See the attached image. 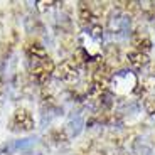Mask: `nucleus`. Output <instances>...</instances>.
<instances>
[{"label":"nucleus","instance_id":"f257e3e1","mask_svg":"<svg viewBox=\"0 0 155 155\" xmlns=\"http://www.w3.org/2000/svg\"><path fill=\"white\" fill-rule=\"evenodd\" d=\"M25 56L31 62V76L37 84L44 86L49 83V79L54 76L56 64L47 54L44 46L39 42H32L25 47Z\"/></svg>","mask_w":155,"mask_h":155},{"label":"nucleus","instance_id":"f03ea898","mask_svg":"<svg viewBox=\"0 0 155 155\" xmlns=\"http://www.w3.org/2000/svg\"><path fill=\"white\" fill-rule=\"evenodd\" d=\"M86 61H89L88 54L84 51H79L78 54H74L73 58H68L64 59L62 62H59L56 66L54 71V78H58L59 81L62 83H68V84H73L76 83L83 74V69L86 66Z\"/></svg>","mask_w":155,"mask_h":155},{"label":"nucleus","instance_id":"7ed1b4c3","mask_svg":"<svg viewBox=\"0 0 155 155\" xmlns=\"http://www.w3.org/2000/svg\"><path fill=\"white\" fill-rule=\"evenodd\" d=\"M140 79L133 71H118L111 76L110 89L116 96H132L138 93Z\"/></svg>","mask_w":155,"mask_h":155},{"label":"nucleus","instance_id":"20e7f679","mask_svg":"<svg viewBox=\"0 0 155 155\" xmlns=\"http://www.w3.org/2000/svg\"><path fill=\"white\" fill-rule=\"evenodd\" d=\"M12 125L20 130V132H31L32 128L35 127V121H34V116L29 110L25 108H17L14 111V116H12Z\"/></svg>","mask_w":155,"mask_h":155},{"label":"nucleus","instance_id":"39448f33","mask_svg":"<svg viewBox=\"0 0 155 155\" xmlns=\"http://www.w3.org/2000/svg\"><path fill=\"white\" fill-rule=\"evenodd\" d=\"M78 19H79V24H81L84 29H88V31L100 22L96 14H94V10L89 7L88 4H84V2L79 4V7H78Z\"/></svg>","mask_w":155,"mask_h":155},{"label":"nucleus","instance_id":"423d86ee","mask_svg":"<svg viewBox=\"0 0 155 155\" xmlns=\"http://www.w3.org/2000/svg\"><path fill=\"white\" fill-rule=\"evenodd\" d=\"M125 59H127V64L132 68V69H143V68L148 66V62H150V56L143 54V52H140V51H135V49L127 51Z\"/></svg>","mask_w":155,"mask_h":155},{"label":"nucleus","instance_id":"0eeeda50","mask_svg":"<svg viewBox=\"0 0 155 155\" xmlns=\"http://www.w3.org/2000/svg\"><path fill=\"white\" fill-rule=\"evenodd\" d=\"M132 49L140 51L143 54H150L152 51V39L145 32H135L132 35Z\"/></svg>","mask_w":155,"mask_h":155},{"label":"nucleus","instance_id":"6e6552de","mask_svg":"<svg viewBox=\"0 0 155 155\" xmlns=\"http://www.w3.org/2000/svg\"><path fill=\"white\" fill-rule=\"evenodd\" d=\"M142 106L148 115L155 116V94H143L142 96Z\"/></svg>","mask_w":155,"mask_h":155},{"label":"nucleus","instance_id":"1a4fd4ad","mask_svg":"<svg viewBox=\"0 0 155 155\" xmlns=\"http://www.w3.org/2000/svg\"><path fill=\"white\" fill-rule=\"evenodd\" d=\"M37 8L41 12H46V10H49V8H52L54 5H58V2H52V0H49V2H37Z\"/></svg>","mask_w":155,"mask_h":155}]
</instances>
